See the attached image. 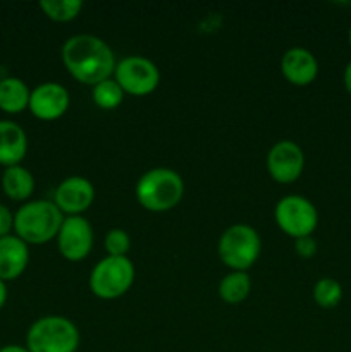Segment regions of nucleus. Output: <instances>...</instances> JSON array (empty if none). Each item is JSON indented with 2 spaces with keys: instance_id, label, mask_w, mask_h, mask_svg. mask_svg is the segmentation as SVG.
<instances>
[{
  "instance_id": "f257e3e1",
  "label": "nucleus",
  "mask_w": 351,
  "mask_h": 352,
  "mask_svg": "<svg viewBox=\"0 0 351 352\" xmlns=\"http://www.w3.org/2000/svg\"><path fill=\"white\" fill-rule=\"evenodd\" d=\"M61 58L72 79L92 88L112 78L117 64L109 43L88 33L67 38L61 48Z\"/></svg>"
},
{
  "instance_id": "f03ea898",
  "label": "nucleus",
  "mask_w": 351,
  "mask_h": 352,
  "mask_svg": "<svg viewBox=\"0 0 351 352\" xmlns=\"http://www.w3.org/2000/svg\"><path fill=\"white\" fill-rule=\"evenodd\" d=\"M134 196L141 208L151 213L174 210L184 196L181 174L167 167H155L145 172L134 186Z\"/></svg>"
},
{
  "instance_id": "7ed1b4c3",
  "label": "nucleus",
  "mask_w": 351,
  "mask_h": 352,
  "mask_svg": "<svg viewBox=\"0 0 351 352\" xmlns=\"http://www.w3.org/2000/svg\"><path fill=\"white\" fill-rule=\"evenodd\" d=\"M65 217L48 199H33L19 206L14 213V234L30 246L50 243L55 239Z\"/></svg>"
},
{
  "instance_id": "20e7f679",
  "label": "nucleus",
  "mask_w": 351,
  "mask_h": 352,
  "mask_svg": "<svg viewBox=\"0 0 351 352\" xmlns=\"http://www.w3.org/2000/svg\"><path fill=\"white\" fill-rule=\"evenodd\" d=\"M81 344L79 329L72 320L47 315L31 323L26 333L30 352H76Z\"/></svg>"
},
{
  "instance_id": "39448f33",
  "label": "nucleus",
  "mask_w": 351,
  "mask_h": 352,
  "mask_svg": "<svg viewBox=\"0 0 351 352\" xmlns=\"http://www.w3.org/2000/svg\"><path fill=\"white\" fill-rule=\"evenodd\" d=\"M262 253L260 234L248 223L229 226L219 237L217 254L231 272H248Z\"/></svg>"
},
{
  "instance_id": "423d86ee",
  "label": "nucleus",
  "mask_w": 351,
  "mask_h": 352,
  "mask_svg": "<svg viewBox=\"0 0 351 352\" xmlns=\"http://www.w3.org/2000/svg\"><path fill=\"white\" fill-rule=\"evenodd\" d=\"M136 270L127 256H105L93 267L88 285L95 298L114 301L133 287Z\"/></svg>"
},
{
  "instance_id": "0eeeda50",
  "label": "nucleus",
  "mask_w": 351,
  "mask_h": 352,
  "mask_svg": "<svg viewBox=\"0 0 351 352\" xmlns=\"http://www.w3.org/2000/svg\"><path fill=\"white\" fill-rule=\"evenodd\" d=\"M274 220L286 236L296 241L313 236L319 226V212L305 196L288 195L275 203Z\"/></svg>"
},
{
  "instance_id": "6e6552de",
  "label": "nucleus",
  "mask_w": 351,
  "mask_h": 352,
  "mask_svg": "<svg viewBox=\"0 0 351 352\" xmlns=\"http://www.w3.org/2000/svg\"><path fill=\"white\" fill-rule=\"evenodd\" d=\"M114 79L126 95L148 96L160 85V71L150 58L141 55H127L120 58L114 69Z\"/></svg>"
},
{
  "instance_id": "1a4fd4ad",
  "label": "nucleus",
  "mask_w": 351,
  "mask_h": 352,
  "mask_svg": "<svg viewBox=\"0 0 351 352\" xmlns=\"http://www.w3.org/2000/svg\"><path fill=\"white\" fill-rule=\"evenodd\" d=\"M265 167L274 182L284 186L292 184L305 170V153L295 141H277L265 157Z\"/></svg>"
},
{
  "instance_id": "9d476101",
  "label": "nucleus",
  "mask_w": 351,
  "mask_h": 352,
  "mask_svg": "<svg viewBox=\"0 0 351 352\" xmlns=\"http://www.w3.org/2000/svg\"><path fill=\"white\" fill-rule=\"evenodd\" d=\"M55 239H57L61 256L71 263H78L92 253L95 234H93L92 223L83 215L65 217Z\"/></svg>"
},
{
  "instance_id": "9b49d317",
  "label": "nucleus",
  "mask_w": 351,
  "mask_h": 352,
  "mask_svg": "<svg viewBox=\"0 0 351 352\" xmlns=\"http://www.w3.org/2000/svg\"><path fill=\"white\" fill-rule=\"evenodd\" d=\"M95 186L83 175H71L61 181L54 192V203L64 217H81L95 201Z\"/></svg>"
},
{
  "instance_id": "f8f14e48",
  "label": "nucleus",
  "mask_w": 351,
  "mask_h": 352,
  "mask_svg": "<svg viewBox=\"0 0 351 352\" xmlns=\"http://www.w3.org/2000/svg\"><path fill=\"white\" fill-rule=\"evenodd\" d=\"M69 105H71L69 89L64 85H61V82L47 81L38 85L34 89H31L28 110L36 119L52 122V120H57L62 116H65Z\"/></svg>"
},
{
  "instance_id": "ddd939ff",
  "label": "nucleus",
  "mask_w": 351,
  "mask_h": 352,
  "mask_svg": "<svg viewBox=\"0 0 351 352\" xmlns=\"http://www.w3.org/2000/svg\"><path fill=\"white\" fill-rule=\"evenodd\" d=\"M279 69L289 85L305 88L319 76V60L308 48L292 47L282 54Z\"/></svg>"
},
{
  "instance_id": "4468645a",
  "label": "nucleus",
  "mask_w": 351,
  "mask_h": 352,
  "mask_svg": "<svg viewBox=\"0 0 351 352\" xmlns=\"http://www.w3.org/2000/svg\"><path fill=\"white\" fill-rule=\"evenodd\" d=\"M30 263V246L23 239L10 234L0 237V278L3 282L16 280L26 272Z\"/></svg>"
},
{
  "instance_id": "2eb2a0df",
  "label": "nucleus",
  "mask_w": 351,
  "mask_h": 352,
  "mask_svg": "<svg viewBox=\"0 0 351 352\" xmlns=\"http://www.w3.org/2000/svg\"><path fill=\"white\" fill-rule=\"evenodd\" d=\"M28 153L26 131L14 120H0V165H21Z\"/></svg>"
},
{
  "instance_id": "dca6fc26",
  "label": "nucleus",
  "mask_w": 351,
  "mask_h": 352,
  "mask_svg": "<svg viewBox=\"0 0 351 352\" xmlns=\"http://www.w3.org/2000/svg\"><path fill=\"white\" fill-rule=\"evenodd\" d=\"M31 89L28 88L26 82L19 78L0 79V110L6 113H21L30 105Z\"/></svg>"
},
{
  "instance_id": "f3484780",
  "label": "nucleus",
  "mask_w": 351,
  "mask_h": 352,
  "mask_svg": "<svg viewBox=\"0 0 351 352\" xmlns=\"http://www.w3.org/2000/svg\"><path fill=\"white\" fill-rule=\"evenodd\" d=\"M2 189L7 198L14 201H26L34 192V177L23 165L3 168Z\"/></svg>"
},
{
  "instance_id": "a211bd4d",
  "label": "nucleus",
  "mask_w": 351,
  "mask_h": 352,
  "mask_svg": "<svg viewBox=\"0 0 351 352\" xmlns=\"http://www.w3.org/2000/svg\"><path fill=\"white\" fill-rule=\"evenodd\" d=\"M219 298L226 305L236 306L248 299L251 292V278L248 272H229L219 282Z\"/></svg>"
},
{
  "instance_id": "6ab92c4d",
  "label": "nucleus",
  "mask_w": 351,
  "mask_h": 352,
  "mask_svg": "<svg viewBox=\"0 0 351 352\" xmlns=\"http://www.w3.org/2000/svg\"><path fill=\"white\" fill-rule=\"evenodd\" d=\"M40 9L54 23H71L83 10L81 0H41Z\"/></svg>"
},
{
  "instance_id": "aec40b11",
  "label": "nucleus",
  "mask_w": 351,
  "mask_h": 352,
  "mask_svg": "<svg viewBox=\"0 0 351 352\" xmlns=\"http://www.w3.org/2000/svg\"><path fill=\"white\" fill-rule=\"evenodd\" d=\"M124 96L126 93L120 89L114 78L105 79L92 88L93 103L102 110H116L124 102Z\"/></svg>"
},
{
  "instance_id": "412c9836",
  "label": "nucleus",
  "mask_w": 351,
  "mask_h": 352,
  "mask_svg": "<svg viewBox=\"0 0 351 352\" xmlns=\"http://www.w3.org/2000/svg\"><path fill=\"white\" fill-rule=\"evenodd\" d=\"M312 296L313 301H315V305L319 306V308L332 309L336 308L341 302V299H343V287H341V284L336 278L323 277L315 282Z\"/></svg>"
},
{
  "instance_id": "4be33fe9",
  "label": "nucleus",
  "mask_w": 351,
  "mask_h": 352,
  "mask_svg": "<svg viewBox=\"0 0 351 352\" xmlns=\"http://www.w3.org/2000/svg\"><path fill=\"white\" fill-rule=\"evenodd\" d=\"M107 256H127L131 250V237L124 229H110L103 239Z\"/></svg>"
},
{
  "instance_id": "5701e85b",
  "label": "nucleus",
  "mask_w": 351,
  "mask_h": 352,
  "mask_svg": "<svg viewBox=\"0 0 351 352\" xmlns=\"http://www.w3.org/2000/svg\"><path fill=\"white\" fill-rule=\"evenodd\" d=\"M295 253L298 254L303 260H310L317 254V241L313 239V236L308 237H299L295 241Z\"/></svg>"
},
{
  "instance_id": "b1692460",
  "label": "nucleus",
  "mask_w": 351,
  "mask_h": 352,
  "mask_svg": "<svg viewBox=\"0 0 351 352\" xmlns=\"http://www.w3.org/2000/svg\"><path fill=\"white\" fill-rule=\"evenodd\" d=\"M10 230H14V213L0 203V237L10 236Z\"/></svg>"
},
{
  "instance_id": "393cba45",
  "label": "nucleus",
  "mask_w": 351,
  "mask_h": 352,
  "mask_svg": "<svg viewBox=\"0 0 351 352\" xmlns=\"http://www.w3.org/2000/svg\"><path fill=\"white\" fill-rule=\"evenodd\" d=\"M343 82H344V88H346V91L351 95V60L348 62L346 67H344Z\"/></svg>"
},
{
  "instance_id": "a878e982",
  "label": "nucleus",
  "mask_w": 351,
  "mask_h": 352,
  "mask_svg": "<svg viewBox=\"0 0 351 352\" xmlns=\"http://www.w3.org/2000/svg\"><path fill=\"white\" fill-rule=\"evenodd\" d=\"M0 352H30L26 346H17V344H9V346L0 347Z\"/></svg>"
},
{
  "instance_id": "bb28decb",
  "label": "nucleus",
  "mask_w": 351,
  "mask_h": 352,
  "mask_svg": "<svg viewBox=\"0 0 351 352\" xmlns=\"http://www.w3.org/2000/svg\"><path fill=\"white\" fill-rule=\"evenodd\" d=\"M6 302H7V287H6V282L0 278V309L6 306Z\"/></svg>"
},
{
  "instance_id": "cd10ccee",
  "label": "nucleus",
  "mask_w": 351,
  "mask_h": 352,
  "mask_svg": "<svg viewBox=\"0 0 351 352\" xmlns=\"http://www.w3.org/2000/svg\"><path fill=\"white\" fill-rule=\"evenodd\" d=\"M348 43H350V47H351V26H350V30H348Z\"/></svg>"
}]
</instances>
